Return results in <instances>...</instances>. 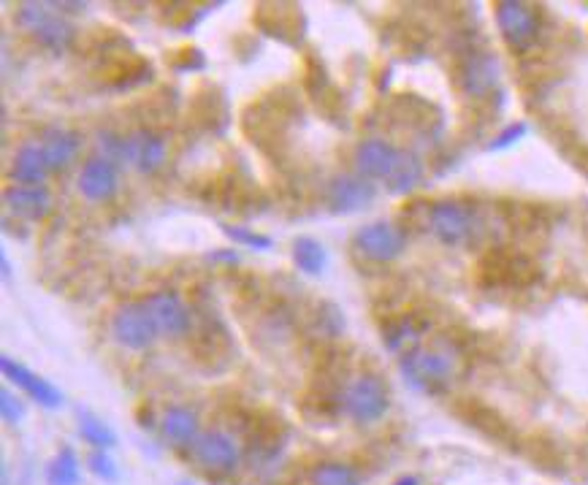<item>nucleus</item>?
Returning a JSON list of instances; mask_svg holds the SVG:
<instances>
[{"mask_svg": "<svg viewBox=\"0 0 588 485\" xmlns=\"http://www.w3.org/2000/svg\"><path fill=\"white\" fill-rule=\"evenodd\" d=\"M117 187H120L117 163L101 158V155H95L84 163L82 174H79V193L87 201H95V204L112 201L117 196Z\"/></svg>", "mask_w": 588, "mask_h": 485, "instance_id": "nucleus-11", "label": "nucleus"}, {"mask_svg": "<svg viewBox=\"0 0 588 485\" xmlns=\"http://www.w3.org/2000/svg\"><path fill=\"white\" fill-rule=\"evenodd\" d=\"M429 231L448 247L467 244L477 231L475 209L461 201H437L429 206Z\"/></svg>", "mask_w": 588, "mask_h": 485, "instance_id": "nucleus-4", "label": "nucleus"}, {"mask_svg": "<svg viewBox=\"0 0 588 485\" xmlns=\"http://www.w3.org/2000/svg\"><path fill=\"white\" fill-rule=\"evenodd\" d=\"M404 152L399 147H393L391 141L385 139H366L358 144V150H355V168H358V174L369 182L374 179H388L396 174V168L402 166Z\"/></svg>", "mask_w": 588, "mask_h": 485, "instance_id": "nucleus-8", "label": "nucleus"}, {"mask_svg": "<svg viewBox=\"0 0 588 485\" xmlns=\"http://www.w3.org/2000/svg\"><path fill=\"white\" fill-rule=\"evenodd\" d=\"M420 179H423V163L412 152H404L402 166L396 168V174L388 179V187H391V193H410Z\"/></svg>", "mask_w": 588, "mask_h": 485, "instance_id": "nucleus-24", "label": "nucleus"}, {"mask_svg": "<svg viewBox=\"0 0 588 485\" xmlns=\"http://www.w3.org/2000/svg\"><path fill=\"white\" fill-rule=\"evenodd\" d=\"M150 309L152 320L158 326V334L166 336H182L190 328V312H187L185 301L179 299L177 293H155L144 301Z\"/></svg>", "mask_w": 588, "mask_h": 485, "instance_id": "nucleus-14", "label": "nucleus"}, {"mask_svg": "<svg viewBox=\"0 0 588 485\" xmlns=\"http://www.w3.org/2000/svg\"><path fill=\"white\" fill-rule=\"evenodd\" d=\"M312 485H361L353 467L347 464H320L312 472Z\"/></svg>", "mask_w": 588, "mask_h": 485, "instance_id": "nucleus-25", "label": "nucleus"}, {"mask_svg": "<svg viewBox=\"0 0 588 485\" xmlns=\"http://www.w3.org/2000/svg\"><path fill=\"white\" fill-rule=\"evenodd\" d=\"M87 467L93 472L95 477H101L106 483H114L117 477H120V469L112 461V456L106 453V450H93L90 456H87Z\"/></svg>", "mask_w": 588, "mask_h": 485, "instance_id": "nucleus-27", "label": "nucleus"}, {"mask_svg": "<svg viewBox=\"0 0 588 485\" xmlns=\"http://www.w3.org/2000/svg\"><path fill=\"white\" fill-rule=\"evenodd\" d=\"M47 9H49L47 3H22L17 11V22L22 25V28H28L30 33H33V30L41 28V25L52 17Z\"/></svg>", "mask_w": 588, "mask_h": 485, "instance_id": "nucleus-28", "label": "nucleus"}, {"mask_svg": "<svg viewBox=\"0 0 588 485\" xmlns=\"http://www.w3.org/2000/svg\"><path fill=\"white\" fill-rule=\"evenodd\" d=\"M404 380L423 393H442L456 374V355L442 347H415L402 355Z\"/></svg>", "mask_w": 588, "mask_h": 485, "instance_id": "nucleus-1", "label": "nucleus"}, {"mask_svg": "<svg viewBox=\"0 0 588 485\" xmlns=\"http://www.w3.org/2000/svg\"><path fill=\"white\" fill-rule=\"evenodd\" d=\"M293 263H296V269L309 274V277H318V274L326 271L328 252L318 239H312V236H299V239L293 242Z\"/></svg>", "mask_w": 588, "mask_h": 485, "instance_id": "nucleus-19", "label": "nucleus"}, {"mask_svg": "<svg viewBox=\"0 0 588 485\" xmlns=\"http://www.w3.org/2000/svg\"><path fill=\"white\" fill-rule=\"evenodd\" d=\"M0 369L3 374L9 377L11 383H17L22 391L28 393L33 402H38L41 407H47V410H57L60 404H63V393L57 391L55 385L44 380L41 374L30 372L28 366H22L19 361H14L11 355H3L0 358Z\"/></svg>", "mask_w": 588, "mask_h": 485, "instance_id": "nucleus-13", "label": "nucleus"}, {"mask_svg": "<svg viewBox=\"0 0 588 485\" xmlns=\"http://www.w3.org/2000/svg\"><path fill=\"white\" fill-rule=\"evenodd\" d=\"M355 250L361 252L364 258L374 263H391L396 258H402V252L407 250V231L399 225L385 223H369L364 228L355 231Z\"/></svg>", "mask_w": 588, "mask_h": 485, "instance_id": "nucleus-5", "label": "nucleus"}, {"mask_svg": "<svg viewBox=\"0 0 588 485\" xmlns=\"http://www.w3.org/2000/svg\"><path fill=\"white\" fill-rule=\"evenodd\" d=\"M223 228V234L231 239L234 244H242V247H247V250H258V252H266L274 247V242H271V236H263L258 234V231H252V228H244V225H220Z\"/></svg>", "mask_w": 588, "mask_h": 485, "instance_id": "nucleus-26", "label": "nucleus"}, {"mask_svg": "<svg viewBox=\"0 0 588 485\" xmlns=\"http://www.w3.org/2000/svg\"><path fill=\"white\" fill-rule=\"evenodd\" d=\"M499 60L488 52H475L458 66V87L469 98H483L499 84Z\"/></svg>", "mask_w": 588, "mask_h": 485, "instance_id": "nucleus-10", "label": "nucleus"}, {"mask_svg": "<svg viewBox=\"0 0 588 485\" xmlns=\"http://www.w3.org/2000/svg\"><path fill=\"white\" fill-rule=\"evenodd\" d=\"M98 150H101V158L112 160V163H125V136L101 131L98 133Z\"/></svg>", "mask_w": 588, "mask_h": 485, "instance_id": "nucleus-29", "label": "nucleus"}, {"mask_svg": "<svg viewBox=\"0 0 588 485\" xmlns=\"http://www.w3.org/2000/svg\"><path fill=\"white\" fill-rule=\"evenodd\" d=\"M0 415H3V420H6L9 426H17L19 420L25 418V404L19 402L9 388L0 391Z\"/></svg>", "mask_w": 588, "mask_h": 485, "instance_id": "nucleus-30", "label": "nucleus"}, {"mask_svg": "<svg viewBox=\"0 0 588 485\" xmlns=\"http://www.w3.org/2000/svg\"><path fill=\"white\" fill-rule=\"evenodd\" d=\"M496 25H499L504 44L518 55L529 52L540 38V17L529 3H521V0L496 3Z\"/></svg>", "mask_w": 588, "mask_h": 485, "instance_id": "nucleus-3", "label": "nucleus"}, {"mask_svg": "<svg viewBox=\"0 0 588 485\" xmlns=\"http://www.w3.org/2000/svg\"><path fill=\"white\" fill-rule=\"evenodd\" d=\"M74 33L76 30L68 25L66 19H60V17H49L41 28L33 30V36H36L38 44H41V47H47L49 52H55V55H60V52H66V49L71 47Z\"/></svg>", "mask_w": 588, "mask_h": 485, "instance_id": "nucleus-21", "label": "nucleus"}, {"mask_svg": "<svg viewBox=\"0 0 588 485\" xmlns=\"http://www.w3.org/2000/svg\"><path fill=\"white\" fill-rule=\"evenodd\" d=\"M393 485H420V483H418V477L407 475V477H399V480H396Z\"/></svg>", "mask_w": 588, "mask_h": 485, "instance_id": "nucleus-33", "label": "nucleus"}, {"mask_svg": "<svg viewBox=\"0 0 588 485\" xmlns=\"http://www.w3.org/2000/svg\"><path fill=\"white\" fill-rule=\"evenodd\" d=\"M193 458H196L198 467L206 469V472L231 475L239 467V445L225 431H204L193 445Z\"/></svg>", "mask_w": 588, "mask_h": 485, "instance_id": "nucleus-7", "label": "nucleus"}, {"mask_svg": "<svg viewBox=\"0 0 588 485\" xmlns=\"http://www.w3.org/2000/svg\"><path fill=\"white\" fill-rule=\"evenodd\" d=\"M79 434L87 445H93L95 450H109L117 445V434L112 431L109 423H103L101 418H95L90 412L79 415Z\"/></svg>", "mask_w": 588, "mask_h": 485, "instance_id": "nucleus-23", "label": "nucleus"}, {"mask_svg": "<svg viewBox=\"0 0 588 485\" xmlns=\"http://www.w3.org/2000/svg\"><path fill=\"white\" fill-rule=\"evenodd\" d=\"M374 196H377V187L369 179L361 174H342V177L331 179L326 201L336 215H353L372 204Z\"/></svg>", "mask_w": 588, "mask_h": 485, "instance_id": "nucleus-9", "label": "nucleus"}, {"mask_svg": "<svg viewBox=\"0 0 588 485\" xmlns=\"http://www.w3.org/2000/svg\"><path fill=\"white\" fill-rule=\"evenodd\" d=\"M125 163L141 174H155L166 163V141L155 131L139 128L125 136Z\"/></svg>", "mask_w": 588, "mask_h": 485, "instance_id": "nucleus-12", "label": "nucleus"}, {"mask_svg": "<svg viewBox=\"0 0 588 485\" xmlns=\"http://www.w3.org/2000/svg\"><path fill=\"white\" fill-rule=\"evenodd\" d=\"M82 483V467L71 448H63L47 467V485H79Z\"/></svg>", "mask_w": 588, "mask_h": 485, "instance_id": "nucleus-22", "label": "nucleus"}, {"mask_svg": "<svg viewBox=\"0 0 588 485\" xmlns=\"http://www.w3.org/2000/svg\"><path fill=\"white\" fill-rule=\"evenodd\" d=\"M0 263H3V280H9V277H11V261H9V255H6V252L0 255Z\"/></svg>", "mask_w": 588, "mask_h": 485, "instance_id": "nucleus-32", "label": "nucleus"}, {"mask_svg": "<svg viewBox=\"0 0 588 485\" xmlns=\"http://www.w3.org/2000/svg\"><path fill=\"white\" fill-rule=\"evenodd\" d=\"M526 133H529V125H526V122H513V125H507V128L488 144V150H507V147L518 144Z\"/></svg>", "mask_w": 588, "mask_h": 485, "instance_id": "nucleus-31", "label": "nucleus"}, {"mask_svg": "<svg viewBox=\"0 0 588 485\" xmlns=\"http://www.w3.org/2000/svg\"><path fill=\"white\" fill-rule=\"evenodd\" d=\"M3 201L9 206V212L14 217H22V220H30V223H38L49 215L52 209V196L44 185L28 187V185H11L6 187L3 193Z\"/></svg>", "mask_w": 588, "mask_h": 485, "instance_id": "nucleus-15", "label": "nucleus"}, {"mask_svg": "<svg viewBox=\"0 0 588 485\" xmlns=\"http://www.w3.org/2000/svg\"><path fill=\"white\" fill-rule=\"evenodd\" d=\"M41 150L47 155L49 171H63L74 163L76 152L82 150V136L68 128H47Z\"/></svg>", "mask_w": 588, "mask_h": 485, "instance_id": "nucleus-16", "label": "nucleus"}, {"mask_svg": "<svg viewBox=\"0 0 588 485\" xmlns=\"http://www.w3.org/2000/svg\"><path fill=\"white\" fill-rule=\"evenodd\" d=\"M420 334H423V326L415 323V318H402L388 323V328L383 331V342L388 345V350L393 353H402V350H415L420 342Z\"/></svg>", "mask_w": 588, "mask_h": 485, "instance_id": "nucleus-20", "label": "nucleus"}, {"mask_svg": "<svg viewBox=\"0 0 588 485\" xmlns=\"http://www.w3.org/2000/svg\"><path fill=\"white\" fill-rule=\"evenodd\" d=\"M112 334L122 347L128 350H147L158 336V326L152 320L150 309L144 301H128L122 304L112 318Z\"/></svg>", "mask_w": 588, "mask_h": 485, "instance_id": "nucleus-6", "label": "nucleus"}, {"mask_svg": "<svg viewBox=\"0 0 588 485\" xmlns=\"http://www.w3.org/2000/svg\"><path fill=\"white\" fill-rule=\"evenodd\" d=\"M47 174V155H44V150H41L38 144H25V147H19L17 155H14V163H11V179H14L17 185H44Z\"/></svg>", "mask_w": 588, "mask_h": 485, "instance_id": "nucleus-17", "label": "nucleus"}, {"mask_svg": "<svg viewBox=\"0 0 588 485\" xmlns=\"http://www.w3.org/2000/svg\"><path fill=\"white\" fill-rule=\"evenodd\" d=\"M339 407L355 423H377L391 407V393L377 374H361L342 391Z\"/></svg>", "mask_w": 588, "mask_h": 485, "instance_id": "nucleus-2", "label": "nucleus"}, {"mask_svg": "<svg viewBox=\"0 0 588 485\" xmlns=\"http://www.w3.org/2000/svg\"><path fill=\"white\" fill-rule=\"evenodd\" d=\"M160 431H163V437H166L171 445H177V448H185V445L193 448L196 439L201 437L196 412L187 410V407H168V410L163 412V418H160Z\"/></svg>", "mask_w": 588, "mask_h": 485, "instance_id": "nucleus-18", "label": "nucleus"}]
</instances>
